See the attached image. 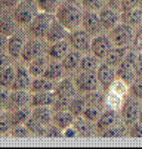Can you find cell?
Returning a JSON list of instances; mask_svg holds the SVG:
<instances>
[{"mask_svg":"<svg viewBox=\"0 0 142 149\" xmlns=\"http://www.w3.org/2000/svg\"><path fill=\"white\" fill-rule=\"evenodd\" d=\"M73 125H74V129L77 130V134L78 136H90L96 127L93 125L92 121L83 118V117H76V120L73 121Z\"/></svg>","mask_w":142,"mask_h":149,"instance_id":"22","label":"cell"},{"mask_svg":"<svg viewBox=\"0 0 142 149\" xmlns=\"http://www.w3.org/2000/svg\"><path fill=\"white\" fill-rule=\"evenodd\" d=\"M6 45H8V37L0 34V53L6 50Z\"/></svg>","mask_w":142,"mask_h":149,"instance_id":"59","label":"cell"},{"mask_svg":"<svg viewBox=\"0 0 142 149\" xmlns=\"http://www.w3.org/2000/svg\"><path fill=\"white\" fill-rule=\"evenodd\" d=\"M12 136H16V137H25V136H30V132L25 127V124H15L13 129H12Z\"/></svg>","mask_w":142,"mask_h":149,"instance_id":"46","label":"cell"},{"mask_svg":"<svg viewBox=\"0 0 142 149\" xmlns=\"http://www.w3.org/2000/svg\"><path fill=\"white\" fill-rule=\"evenodd\" d=\"M43 53V46L40 43L38 38H31L28 41L24 43V47H22V52H21V58L25 61V62H30L33 61L34 58L40 56Z\"/></svg>","mask_w":142,"mask_h":149,"instance_id":"13","label":"cell"},{"mask_svg":"<svg viewBox=\"0 0 142 149\" xmlns=\"http://www.w3.org/2000/svg\"><path fill=\"white\" fill-rule=\"evenodd\" d=\"M130 92H132V95H133L135 97L142 99V78H141V80H138V81L135 80V81L132 83Z\"/></svg>","mask_w":142,"mask_h":149,"instance_id":"48","label":"cell"},{"mask_svg":"<svg viewBox=\"0 0 142 149\" xmlns=\"http://www.w3.org/2000/svg\"><path fill=\"white\" fill-rule=\"evenodd\" d=\"M76 84L70 80V78H65L62 80L58 86H55V93L56 96H62V97H74L76 96Z\"/></svg>","mask_w":142,"mask_h":149,"instance_id":"26","label":"cell"},{"mask_svg":"<svg viewBox=\"0 0 142 149\" xmlns=\"http://www.w3.org/2000/svg\"><path fill=\"white\" fill-rule=\"evenodd\" d=\"M82 27L85 28L86 33H89L90 36H98L102 31L99 22V16L98 12H90V10H83V16H82Z\"/></svg>","mask_w":142,"mask_h":149,"instance_id":"10","label":"cell"},{"mask_svg":"<svg viewBox=\"0 0 142 149\" xmlns=\"http://www.w3.org/2000/svg\"><path fill=\"white\" fill-rule=\"evenodd\" d=\"M30 117H31V111L27 108V106H21V108H18L16 111H13V114L10 115V123H12V125L24 124Z\"/></svg>","mask_w":142,"mask_h":149,"instance_id":"32","label":"cell"},{"mask_svg":"<svg viewBox=\"0 0 142 149\" xmlns=\"http://www.w3.org/2000/svg\"><path fill=\"white\" fill-rule=\"evenodd\" d=\"M70 50V43L65 40H61V41H55V43H52V46L49 47V56L55 61H61L67 52Z\"/></svg>","mask_w":142,"mask_h":149,"instance_id":"25","label":"cell"},{"mask_svg":"<svg viewBox=\"0 0 142 149\" xmlns=\"http://www.w3.org/2000/svg\"><path fill=\"white\" fill-rule=\"evenodd\" d=\"M10 93L6 90V87H0V106H5L9 102Z\"/></svg>","mask_w":142,"mask_h":149,"instance_id":"53","label":"cell"},{"mask_svg":"<svg viewBox=\"0 0 142 149\" xmlns=\"http://www.w3.org/2000/svg\"><path fill=\"white\" fill-rule=\"evenodd\" d=\"M25 127L28 129L30 134H34V136H45V133H46V125L42 124V123H38L33 117H30L25 121Z\"/></svg>","mask_w":142,"mask_h":149,"instance_id":"34","label":"cell"},{"mask_svg":"<svg viewBox=\"0 0 142 149\" xmlns=\"http://www.w3.org/2000/svg\"><path fill=\"white\" fill-rule=\"evenodd\" d=\"M86 105H92V106H98V108H102V103H104V96L101 95L96 90L87 92L86 99H85Z\"/></svg>","mask_w":142,"mask_h":149,"instance_id":"40","label":"cell"},{"mask_svg":"<svg viewBox=\"0 0 142 149\" xmlns=\"http://www.w3.org/2000/svg\"><path fill=\"white\" fill-rule=\"evenodd\" d=\"M68 43L78 52H87L89 47H90V34L86 33L85 30H73L70 31V36H68Z\"/></svg>","mask_w":142,"mask_h":149,"instance_id":"7","label":"cell"},{"mask_svg":"<svg viewBox=\"0 0 142 149\" xmlns=\"http://www.w3.org/2000/svg\"><path fill=\"white\" fill-rule=\"evenodd\" d=\"M0 15H2V6H0Z\"/></svg>","mask_w":142,"mask_h":149,"instance_id":"62","label":"cell"},{"mask_svg":"<svg viewBox=\"0 0 142 149\" xmlns=\"http://www.w3.org/2000/svg\"><path fill=\"white\" fill-rule=\"evenodd\" d=\"M15 78V68L12 65L0 70V87H10Z\"/></svg>","mask_w":142,"mask_h":149,"instance_id":"35","label":"cell"},{"mask_svg":"<svg viewBox=\"0 0 142 149\" xmlns=\"http://www.w3.org/2000/svg\"><path fill=\"white\" fill-rule=\"evenodd\" d=\"M9 100L12 102L13 106L21 108V106H27L31 100V96L28 95L27 90H13L9 96Z\"/></svg>","mask_w":142,"mask_h":149,"instance_id":"30","label":"cell"},{"mask_svg":"<svg viewBox=\"0 0 142 149\" xmlns=\"http://www.w3.org/2000/svg\"><path fill=\"white\" fill-rule=\"evenodd\" d=\"M70 36V31L59 22V21L52 19V22H50V27L48 30V34H46V40L49 41V43H55V41H61V40H67Z\"/></svg>","mask_w":142,"mask_h":149,"instance_id":"11","label":"cell"},{"mask_svg":"<svg viewBox=\"0 0 142 149\" xmlns=\"http://www.w3.org/2000/svg\"><path fill=\"white\" fill-rule=\"evenodd\" d=\"M104 134L102 136H108V137H117V136H123L126 133V127L125 125H120V124H114L108 129L102 130Z\"/></svg>","mask_w":142,"mask_h":149,"instance_id":"43","label":"cell"},{"mask_svg":"<svg viewBox=\"0 0 142 149\" xmlns=\"http://www.w3.org/2000/svg\"><path fill=\"white\" fill-rule=\"evenodd\" d=\"M105 6L111 8V9H115L120 12V6H121V0H105Z\"/></svg>","mask_w":142,"mask_h":149,"instance_id":"55","label":"cell"},{"mask_svg":"<svg viewBox=\"0 0 142 149\" xmlns=\"http://www.w3.org/2000/svg\"><path fill=\"white\" fill-rule=\"evenodd\" d=\"M3 114V111H2V106H0V115H2Z\"/></svg>","mask_w":142,"mask_h":149,"instance_id":"61","label":"cell"},{"mask_svg":"<svg viewBox=\"0 0 142 149\" xmlns=\"http://www.w3.org/2000/svg\"><path fill=\"white\" fill-rule=\"evenodd\" d=\"M136 74H135V70H132V71H127V72H123V74H120V78L121 80H123L126 84H127V86H129V84H132L135 80H136Z\"/></svg>","mask_w":142,"mask_h":149,"instance_id":"51","label":"cell"},{"mask_svg":"<svg viewBox=\"0 0 142 149\" xmlns=\"http://www.w3.org/2000/svg\"><path fill=\"white\" fill-rule=\"evenodd\" d=\"M46 65H48V59L45 58V56H37V58H34L33 61H30V65H28V72L31 74V77H40L43 74V71H45V68H46Z\"/></svg>","mask_w":142,"mask_h":149,"instance_id":"28","label":"cell"},{"mask_svg":"<svg viewBox=\"0 0 142 149\" xmlns=\"http://www.w3.org/2000/svg\"><path fill=\"white\" fill-rule=\"evenodd\" d=\"M104 103L108 109H113V111H118L121 108V103H123V97L121 96H117L114 93H108V96L104 99Z\"/></svg>","mask_w":142,"mask_h":149,"instance_id":"39","label":"cell"},{"mask_svg":"<svg viewBox=\"0 0 142 149\" xmlns=\"http://www.w3.org/2000/svg\"><path fill=\"white\" fill-rule=\"evenodd\" d=\"M16 30V21L9 15H0V34L10 37Z\"/></svg>","mask_w":142,"mask_h":149,"instance_id":"29","label":"cell"},{"mask_svg":"<svg viewBox=\"0 0 142 149\" xmlns=\"http://www.w3.org/2000/svg\"><path fill=\"white\" fill-rule=\"evenodd\" d=\"M45 136H52V137H59L62 136V129H59L55 124H48L46 125V133Z\"/></svg>","mask_w":142,"mask_h":149,"instance_id":"47","label":"cell"},{"mask_svg":"<svg viewBox=\"0 0 142 149\" xmlns=\"http://www.w3.org/2000/svg\"><path fill=\"white\" fill-rule=\"evenodd\" d=\"M53 19V15L52 13H46V12H38L33 21L28 24V30H30V34L34 37V38H45L46 34H48V30L50 27V22Z\"/></svg>","mask_w":142,"mask_h":149,"instance_id":"4","label":"cell"},{"mask_svg":"<svg viewBox=\"0 0 142 149\" xmlns=\"http://www.w3.org/2000/svg\"><path fill=\"white\" fill-rule=\"evenodd\" d=\"M64 0H36L40 12H46V13H52V15L56 12L58 6Z\"/></svg>","mask_w":142,"mask_h":149,"instance_id":"33","label":"cell"},{"mask_svg":"<svg viewBox=\"0 0 142 149\" xmlns=\"http://www.w3.org/2000/svg\"><path fill=\"white\" fill-rule=\"evenodd\" d=\"M56 99V93L55 90L50 92H38V93H33L30 103L33 106H52V103Z\"/></svg>","mask_w":142,"mask_h":149,"instance_id":"18","label":"cell"},{"mask_svg":"<svg viewBox=\"0 0 142 149\" xmlns=\"http://www.w3.org/2000/svg\"><path fill=\"white\" fill-rule=\"evenodd\" d=\"M96 78H98V83L102 86L104 89H108V86L113 83V80L115 78V70L107 63H101L96 68Z\"/></svg>","mask_w":142,"mask_h":149,"instance_id":"14","label":"cell"},{"mask_svg":"<svg viewBox=\"0 0 142 149\" xmlns=\"http://www.w3.org/2000/svg\"><path fill=\"white\" fill-rule=\"evenodd\" d=\"M135 74L142 77V53H138L136 55V61H135Z\"/></svg>","mask_w":142,"mask_h":149,"instance_id":"52","label":"cell"},{"mask_svg":"<svg viewBox=\"0 0 142 149\" xmlns=\"http://www.w3.org/2000/svg\"><path fill=\"white\" fill-rule=\"evenodd\" d=\"M138 123L142 124V109H141V114H139V118H138Z\"/></svg>","mask_w":142,"mask_h":149,"instance_id":"60","label":"cell"},{"mask_svg":"<svg viewBox=\"0 0 142 149\" xmlns=\"http://www.w3.org/2000/svg\"><path fill=\"white\" fill-rule=\"evenodd\" d=\"M133 27L125 24V22H118L115 27H113L108 31V38L111 41L113 46H120V47H129L133 38Z\"/></svg>","mask_w":142,"mask_h":149,"instance_id":"2","label":"cell"},{"mask_svg":"<svg viewBox=\"0 0 142 149\" xmlns=\"http://www.w3.org/2000/svg\"><path fill=\"white\" fill-rule=\"evenodd\" d=\"M80 5L85 10L98 12L102 6H105V0H80Z\"/></svg>","mask_w":142,"mask_h":149,"instance_id":"41","label":"cell"},{"mask_svg":"<svg viewBox=\"0 0 142 149\" xmlns=\"http://www.w3.org/2000/svg\"><path fill=\"white\" fill-rule=\"evenodd\" d=\"M129 50V47H120V46H113L110 50H108V53L105 55V63L107 65H110V67H113V68H117V65L121 62V59L125 58V55H126V52Z\"/></svg>","mask_w":142,"mask_h":149,"instance_id":"17","label":"cell"},{"mask_svg":"<svg viewBox=\"0 0 142 149\" xmlns=\"http://www.w3.org/2000/svg\"><path fill=\"white\" fill-rule=\"evenodd\" d=\"M113 47L111 41L108 38V36H102V34H98L90 40V47L89 50L92 52L93 56H96L98 59H104L105 55L108 53V50Z\"/></svg>","mask_w":142,"mask_h":149,"instance_id":"8","label":"cell"},{"mask_svg":"<svg viewBox=\"0 0 142 149\" xmlns=\"http://www.w3.org/2000/svg\"><path fill=\"white\" fill-rule=\"evenodd\" d=\"M80 59H82V53H80L78 50H74V52H67V55L62 58V67L64 70L67 71H73L78 67L80 63Z\"/></svg>","mask_w":142,"mask_h":149,"instance_id":"31","label":"cell"},{"mask_svg":"<svg viewBox=\"0 0 142 149\" xmlns=\"http://www.w3.org/2000/svg\"><path fill=\"white\" fill-rule=\"evenodd\" d=\"M74 121V115L68 111V109H61V111H53V117H52V123L55 125H58L59 129H67V127L73 125Z\"/></svg>","mask_w":142,"mask_h":149,"instance_id":"19","label":"cell"},{"mask_svg":"<svg viewBox=\"0 0 142 149\" xmlns=\"http://www.w3.org/2000/svg\"><path fill=\"white\" fill-rule=\"evenodd\" d=\"M142 106L139 100L136 99H126L125 103H121V118H123L125 124H133L138 123L139 114H141Z\"/></svg>","mask_w":142,"mask_h":149,"instance_id":"5","label":"cell"},{"mask_svg":"<svg viewBox=\"0 0 142 149\" xmlns=\"http://www.w3.org/2000/svg\"><path fill=\"white\" fill-rule=\"evenodd\" d=\"M130 134L132 136H136V137H142V124H135L133 123V127L130 130Z\"/></svg>","mask_w":142,"mask_h":149,"instance_id":"57","label":"cell"},{"mask_svg":"<svg viewBox=\"0 0 142 149\" xmlns=\"http://www.w3.org/2000/svg\"><path fill=\"white\" fill-rule=\"evenodd\" d=\"M30 90H31V93L50 92V90H55V84L52 80H48L45 77H34V80H31Z\"/></svg>","mask_w":142,"mask_h":149,"instance_id":"23","label":"cell"},{"mask_svg":"<svg viewBox=\"0 0 142 149\" xmlns=\"http://www.w3.org/2000/svg\"><path fill=\"white\" fill-rule=\"evenodd\" d=\"M98 16H99V22L102 30H107V31H110L113 27H115L120 22V12L108 6L101 8L98 10Z\"/></svg>","mask_w":142,"mask_h":149,"instance_id":"9","label":"cell"},{"mask_svg":"<svg viewBox=\"0 0 142 149\" xmlns=\"http://www.w3.org/2000/svg\"><path fill=\"white\" fill-rule=\"evenodd\" d=\"M117 121H118V114H117V111H113V109L104 111V112H101L99 118L96 120V129L102 132V130L108 129V127L117 124Z\"/></svg>","mask_w":142,"mask_h":149,"instance_id":"16","label":"cell"},{"mask_svg":"<svg viewBox=\"0 0 142 149\" xmlns=\"http://www.w3.org/2000/svg\"><path fill=\"white\" fill-rule=\"evenodd\" d=\"M136 52L135 49H129L125 55V58L121 59V62L117 65V74H123V72H127V71H132L135 68V61H136Z\"/></svg>","mask_w":142,"mask_h":149,"instance_id":"24","label":"cell"},{"mask_svg":"<svg viewBox=\"0 0 142 149\" xmlns=\"http://www.w3.org/2000/svg\"><path fill=\"white\" fill-rule=\"evenodd\" d=\"M55 19L59 21L68 31H73L82 25L83 8L76 0H64L53 13Z\"/></svg>","mask_w":142,"mask_h":149,"instance_id":"1","label":"cell"},{"mask_svg":"<svg viewBox=\"0 0 142 149\" xmlns=\"http://www.w3.org/2000/svg\"><path fill=\"white\" fill-rule=\"evenodd\" d=\"M10 65V59H9V55H6L5 52L0 53V70H3L6 67Z\"/></svg>","mask_w":142,"mask_h":149,"instance_id":"54","label":"cell"},{"mask_svg":"<svg viewBox=\"0 0 142 149\" xmlns=\"http://www.w3.org/2000/svg\"><path fill=\"white\" fill-rule=\"evenodd\" d=\"M76 89L80 90V92H92V90H96L99 87V83H98V78H96V72L93 71H83L82 74H78L76 77Z\"/></svg>","mask_w":142,"mask_h":149,"instance_id":"6","label":"cell"},{"mask_svg":"<svg viewBox=\"0 0 142 149\" xmlns=\"http://www.w3.org/2000/svg\"><path fill=\"white\" fill-rule=\"evenodd\" d=\"M141 8H142V0H141Z\"/></svg>","mask_w":142,"mask_h":149,"instance_id":"63","label":"cell"},{"mask_svg":"<svg viewBox=\"0 0 142 149\" xmlns=\"http://www.w3.org/2000/svg\"><path fill=\"white\" fill-rule=\"evenodd\" d=\"M101 109L102 108H98V106H92V105H86V108L82 114L83 118L89 120V121H96L101 115Z\"/></svg>","mask_w":142,"mask_h":149,"instance_id":"42","label":"cell"},{"mask_svg":"<svg viewBox=\"0 0 142 149\" xmlns=\"http://www.w3.org/2000/svg\"><path fill=\"white\" fill-rule=\"evenodd\" d=\"M21 0H0V6L2 8H15Z\"/></svg>","mask_w":142,"mask_h":149,"instance_id":"58","label":"cell"},{"mask_svg":"<svg viewBox=\"0 0 142 149\" xmlns=\"http://www.w3.org/2000/svg\"><path fill=\"white\" fill-rule=\"evenodd\" d=\"M31 74L28 72L27 68L24 67H18L15 68V78L12 83V89L13 90H30L31 86Z\"/></svg>","mask_w":142,"mask_h":149,"instance_id":"12","label":"cell"},{"mask_svg":"<svg viewBox=\"0 0 142 149\" xmlns=\"http://www.w3.org/2000/svg\"><path fill=\"white\" fill-rule=\"evenodd\" d=\"M108 89H110V93H114V95H117V96H121L123 97L126 93H127V90H129V87H127V84L121 80V78H118V80H113V83L108 86Z\"/></svg>","mask_w":142,"mask_h":149,"instance_id":"37","label":"cell"},{"mask_svg":"<svg viewBox=\"0 0 142 149\" xmlns=\"http://www.w3.org/2000/svg\"><path fill=\"white\" fill-rule=\"evenodd\" d=\"M99 65V62H98V58L93 56V55H85L82 56V59H80V63H78V67L82 68L83 71H95Z\"/></svg>","mask_w":142,"mask_h":149,"instance_id":"36","label":"cell"},{"mask_svg":"<svg viewBox=\"0 0 142 149\" xmlns=\"http://www.w3.org/2000/svg\"><path fill=\"white\" fill-rule=\"evenodd\" d=\"M85 108H86V102H85V99H71L67 109H68V111L74 115V118H76V117H82Z\"/></svg>","mask_w":142,"mask_h":149,"instance_id":"38","label":"cell"},{"mask_svg":"<svg viewBox=\"0 0 142 149\" xmlns=\"http://www.w3.org/2000/svg\"><path fill=\"white\" fill-rule=\"evenodd\" d=\"M141 53H142V49H141Z\"/></svg>","mask_w":142,"mask_h":149,"instance_id":"64","label":"cell"},{"mask_svg":"<svg viewBox=\"0 0 142 149\" xmlns=\"http://www.w3.org/2000/svg\"><path fill=\"white\" fill-rule=\"evenodd\" d=\"M10 125H12V123H10V118H8L6 115H0V133H6L9 129H10Z\"/></svg>","mask_w":142,"mask_h":149,"instance_id":"50","label":"cell"},{"mask_svg":"<svg viewBox=\"0 0 142 149\" xmlns=\"http://www.w3.org/2000/svg\"><path fill=\"white\" fill-rule=\"evenodd\" d=\"M31 117L37 120L38 123L48 125L52 123L53 109H52V106H34V109L31 111Z\"/></svg>","mask_w":142,"mask_h":149,"instance_id":"21","label":"cell"},{"mask_svg":"<svg viewBox=\"0 0 142 149\" xmlns=\"http://www.w3.org/2000/svg\"><path fill=\"white\" fill-rule=\"evenodd\" d=\"M64 67H62V63H59L58 61H53V62H50V63H48L46 65V68H45V71H43V77L45 78H48V80H52V81H55V80H58V78H61L64 75Z\"/></svg>","mask_w":142,"mask_h":149,"instance_id":"27","label":"cell"},{"mask_svg":"<svg viewBox=\"0 0 142 149\" xmlns=\"http://www.w3.org/2000/svg\"><path fill=\"white\" fill-rule=\"evenodd\" d=\"M70 97H62V96H56L55 102L52 103V109L53 111H61V109H67L70 105Z\"/></svg>","mask_w":142,"mask_h":149,"instance_id":"45","label":"cell"},{"mask_svg":"<svg viewBox=\"0 0 142 149\" xmlns=\"http://www.w3.org/2000/svg\"><path fill=\"white\" fill-rule=\"evenodd\" d=\"M120 22H125L130 27H138L139 24H142V8L138 6L129 10L120 12Z\"/></svg>","mask_w":142,"mask_h":149,"instance_id":"15","label":"cell"},{"mask_svg":"<svg viewBox=\"0 0 142 149\" xmlns=\"http://www.w3.org/2000/svg\"><path fill=\"white\" fill-rule=\"evenodd\" d=\"M24 43H25V40L21 36H13L12 34L8 38V45H6L8 55L12 56V58H19L21 56V52H22V47H24Z\"/></svg>","mask_w":142,"mask_h":149,"instance_id":"20","label":"cell"},{"mask_svg":"<svg viewBox=\"0 0 142 149\" xmlns=\"http://www.w3.org/2000/svg\"><path fill=\"white\" fill-rule=\"evenodd\" d=\"M38 6L36 3V0H21L13 10V18L16 21V24L19 25H28L33 18L38 13Z\"/></svg>","mask_w":142,"mask_h":149,"instance_id":"3","label":"cell"},{"mask_svg":"<svg viewBox=\"0 0 142 149\" xmlns=\"http://www.w3.org/2000/svg\"><path fill=\"white\" fill-rule=\"evenodd\" d=\"M62 136H65V137H74V136H78V134H77V130L74 129V125H70V127H67V129L62 130Z\"/></svg>","mask_w":142,"mask_h":149,"instance_id":"56","label":"cell"},{"mask_svg":"<svg viewBox=\"0 0 142 149\" xmlns=\"http://www.w3.org/2000/svg\"><path fill=\"white\" fill-rule=\"evenodd\" d=\"M141 6V0H121V6H120V12L123 10H129L133 8Z\"/></svg>","mask_w":142,"mask_h":149,"instance_id":"49","label":"cell"},{"mask_svg":"<svg viewBox=\"0 0 142 149\" xmlns=\"http://www.w3.org/2000/svg\"><path fill=\"white\" fill-rule=\"evenodd\" d=\"M135 50H141L142 49V24H139L136 27V31L133 33V38H132V43Z\"/></svg>","mask_w":142,"mask_h":149,"instance_id":"44","label":"cell"}]
</instances>
